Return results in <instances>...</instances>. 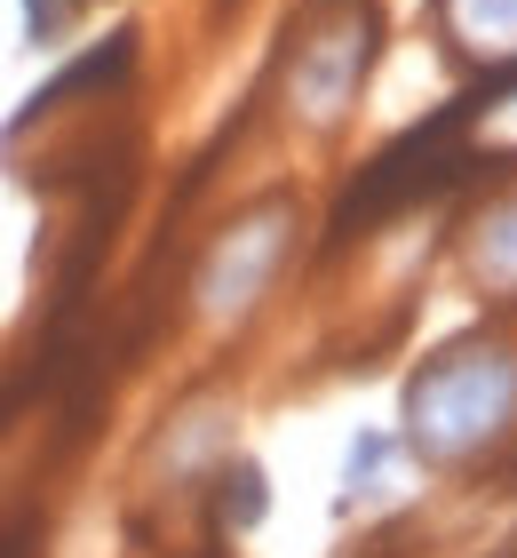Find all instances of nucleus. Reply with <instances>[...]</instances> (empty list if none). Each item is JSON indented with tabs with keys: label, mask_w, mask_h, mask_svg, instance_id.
Returning <instances> with one entry per match:
<instances>
[{
	"label": "nucleus",
	"mask_w": 517,
	"mask_h": 558,
	"mask_svg": "<svg viewBox=\"0 0 517 558\" xmlns=\"http://www.w3.org/2000/svg\"><path fill=\"white\" fill-rule=\"evenodd\" d=\"M446 16L470 48H517V0H446Z\"/></svg>",
	"instance_id": "6e6552de"
},
{
	"label": "nucleus",
	"mask_w": 517,
	"mask_h": 558,
	"mask_svg": "<svg viewBox=\"0 0 517 558\" xmlns=\"http://www.w3.org/2000/svg\"><path fill=\"white\" fill-rule=\"evenodd\" d=\"M509 423H517V343L470 336L406 375L398 454H414L422 471H454L494 439H509Z\"/></svg>",
	"instance_id": "f257e3e1"
},
{
	"label": "nucleus",
	"mask_w": 517,
	"mask_h": 558,
	"mask_svg": "<svg viewBox=\"0 0 517 558\" xmlns=\"http://www.w3.org/2000/svg\"><path fill=\"white\" fill-rule=\"evenodd\" d=\"M391 463H398V430L367 423V430L343 447V511H350V502H374L382 478H391Z\"/></svg>",
	"instance_id": "423d86ee"
},
{
	"label": "nucleus",
	"mask_w": 517,
	"mask_h": 558,
	"mask_svg": "<svg viewBox=\"0 0 517 558\" xmlns=\"http://www.w3.org/2000/svg\"><path fill=\"white\" fill-rule=\"evenodd\" d=\"M374 72V16L358 9H334L327 24H310V33L287 48V120L303 136H334L343 120L358 112V88H367Z\"/></svg>",
	"instance_id": "7ed1b4c3"
},
{
	"label": "nucleus",
	"mask_w": 517,
	"mask_h": 558,
	"mask_svg": "<svg viewBox=\"0 0 517 558\" xmlns=\"http://www.w3.org/2000/svg\"><path fill=\"white\" fill-rule=\"evenodd\" d=\"M470 279L494 295H517V192L470 223Z\"/></svg>",
	"instance_id": "39448f33"
},
{
	"label": "nucleus",
	"mask_w": 517,
	"mask_h": 558,
	"mask_svg": "<svg viewBox=\"0 0 517 558\" xmlns=\"http://www.w3.org/2000/svg\"><path fill=\"white\" fill-rule=\"evenodd\" d=\"M216 487H223V519H231V535H247V526H263L271 511V478L255 454H231V463L216 471Z\"/></svg>",
	"instance_id": "0eeeda50"
},
{
	"label": "nucleus",
	"mask_w": 517,
	"mask_h": 558,
	"mask_svg": "<svg viewBox=\"0 0 517 558\" xmlns=\"http://www.w3.org/2000/svg\"><path fill=\"white\" fill-rule=\"evenodd\" d=\"M239 399L231 391H199L184 399L160 430H151V447H144V471L160 478V487H199V478H216L231 454H239Z\"/></svg>",
	"instance_id": "20e7f679"
},
{
	"label": "nucleus",
	"mask_w": 517,
	"mask_h": 558,
	"mask_svg": "<svg viewBox=\"0 0 517 558\" xmlns=\"http://www.w3.org/2000/svg\"><path fill=\"white\" fill-rule=\"evenodd\" d=\"M295 247H303V199L295 192H271V199H255V208H239L207 240V256L192 271V319L199 327L255 319L263 295L279 288V271L295 264Z\"/></svg>",
	"instance_id": "f03ea898"
}]
</instances>
